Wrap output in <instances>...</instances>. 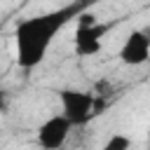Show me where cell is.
<instances>
[{
	"label": "cell",
	"instance_id": "6da1fadb",
	"mask_svg": "<svg viewBox=\"0 0 150 150\" xmlns=\"http://www.w3.org/2000/svg\"><path fill=\"white\" fill-rule=\"evenodd\" d=\"M80 12H84V5H68L61 9L42 12L26 16L16 21L14 28V45H16V66L23 70H30L40 66L54 42V38L63 30V26L75 19Z\"/></svg>",
	"mask_w": 150,
	"mask_h": 150
},
{
	"label": "cell",
	"instance_id": "7a4b0ae2",
	"mask_svg": "<svg viewBox=\"0 0 150 150\" xmlns=\"http://www.w3.org/2000/svg\"><path fill=\"white\" fill-rule=\"evenodd\" d=\"M59 103H61V115L70 122V127H80V124L89 122V117L94 115L96 98L89 91L68 87V89L59 91Z\"/></svg>",
	"mask_w": 150,
	"mask_h": 150
},
{
	"label": "cell",
	"instance_id": "3957f363",
	"mask_svg": "<svg viewBox=\"0 0 150 150\" xmlns=\"http://www.w3.org/2000/svg\"><path fill=\"white\" fill-rule=\"evenodd\" d=\"M112 21H91V23H77L75 28V38H73V47L77 56H94L101 52L103 47V38L108 35V30H112Z\"/></svg>",
	"mask_w": 150,
	"mask_h": 150
},
{
	"label": "cell",
	"instance_id": "277c9868",
	"mask_svg": "<svg viewBox=\"0 0 150 150\" xmlns=\"http://www.w3.org/2000/svg\"><path fill=\"white\" fill-rule=\"evenodd\" d=\"M70 122L63 117V115H52L47 117L38 131H35V141L42 150H61L70 136Z\"/></svg>",
	"mask_w": 150,
	"mask_h": 150
},
{
	"label": "cell",
	"instance_id": "5b68a950",
	"mask_svg": "<svg viewBox=\"0 0 150 150\" xmlns=\"http://www.w3.org/2000/svg\"><path fill=\"white\" fill-rule=\"evenodd\" d=\"M117 56H120V61L124 66H131V68L143 66L150 59V35H148V30H143V28L131 30L124 38Z\"/></svg>",
	"mask_w": 150,
	"mask_h": 150
},
{
	"label": "cell",
	"instance_id": "8992f818",
	"mask_svg": "<svg viewBox=\"0 0 150 150\" xmlns=\"http://www.w3.org/2000/svg\"><path fill=\"white\" fill-rule=\"evenodd\" d=\"M101 150H131V138L127 134H112Z\"/></svg>",
	"mask_w": 150,
	"mask_h": 150
}]
</instances>
